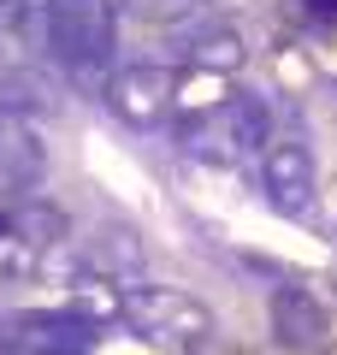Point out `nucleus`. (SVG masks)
Instances as JSON below:
<instances>
[{
	"label": "nucleus",
	"instance_id": "8",
	"mask_svg": "<svg viewBox=\"0 0 337 355\" xmlns=\"http://www.w3.org/2000/svg\"><path fill=\"white\" fill-rule=\"evenodd\" d=\"M42 172H48V148H42L36 125L0 107V184L30 190V184H42Z\"/></svg>",
	"mask_w": 337,
	"mask_h": 355
},
{
	"label": "nucleus",
	"instance_id": "15",
	"mask_svg": "<svg viewBox=\"0 0 337 355\" xmlns=\"http://www.w3.org/2000/svg\"><path fill=\"white\" fill-rule=\"evenodd\" d=\"M201 6H207V0H201Z\"/></svg>",
	"mask_w": 337,
	"mask_h": 355
},
{
	"label": "nucleus",
	"instance_id": "2",
	"mask_svg": "<svg viewBox=\"0 0 337 355\" xmlns=\"http://www.w3.org/2000/svg\"><path fill=\"white\" fill-rule=\"evenodd\" d=\"M48 48L71 71H107L119 53V6L112 0H48Z\"/></svg>",
	"mask_w": 337,
	"mask_h": 355
},
{
	"label": "nucleus",
	"instance_id": "14",
	"mask_svg": "<svg viewBox=\"0 0 337 355\" xmlns=\"http://www.w3.org/2000/svg\"><path fill=\"white\" fill-rule=\"evenodd\" d=\"M302 12H308L313 24H337V0H302Z\"/></svg>",
	"mask_w": 337,
	"mask_h": 355
},
{
	"label": "nucleus",
	"instance_id": "7",
	"mask_svg": "<svg viewBox=\"0 0 337 355\" xmlns=\"http://www.w3.org/2000/svg\"><path fill=\"white\" fill-rule=\"evenodd\" d=\"M273 331H278L284 349L313 355L325 343V331H331V308H325L308 284H278L273 291Z\"/></svg>",
	"mask_w": 337,
	"mask_h": 355
},
{
	"label": "nucleus",
	"instance_id": "3",
	"mask_svg": "<svg viewBox=\"0 0 337 355\" xmlns=\"http://www.w3.org/2000/svg\"><path fill=\"white\" fill-rule=\"evenodd\" d=\"M119 320H130L142 338H160V343H196V338L213 331V314L196 296L172 291V284H130Z\"/></svg>",
	"mask_w": 337,
	"mask_h": 355
},
{
	"label": "nucleus",
	"instance_id": "4",
	"mask_svg": "<svg viewBox=\"0 0 337 355\" xmlns=\"http://www.w3.org/2000/svg\"><path fill=\"white\" fill-rule=\"evenodd\" d=\"M101 343V326L65 314V308H30L0 320V355H89Z\"/></svg>",
	"mask_w": 337,
	"mask_h": 355
},
{
	"label": "nucleus",
	"instance_id": "5",
	"mask_svg": "<svg viewBox=\"0 0 337 355\" xmlns=\"http://www.w3.org/2000/svg\"><path fill=\"white\" fill-rule=\"evenodd\" d=\"M107 107L125 125L137 130H154L178 113V77L172 65H125V71L107 77Z\"/></svg>",
	"mask_w": 337,
	"mask_h": 355
},
{
	"label": "nucleus",
	"instance_id": "6",
	"mask_svg": "<svg viewBox=\"0 0 337 355\" xmlns=\"http://www.w3.org/2000/svg\"><path fill=\"white\" fill-rule=\"evenodd\" d=\"M261 196H266V207H278V214H290V219L313 207V196H320V166H313L308 142H266Z\"/></svg>",
	"mask_w": 337,
	"mask_h": 355
},
{
	"label": "nucleus",
	"instance_id": "1",
	"mask_svg": "<svg viewBox=\"0 0 337 355\" xmlns=\"http://www.w3.org/2000/svg\"><path fill=\"white\" fill-rule=\"evenodd\" d=\"M178 148L189 160H207V166H243L249 154H266L273 142V107L261 95H231L219 107H196V113H178L172 125Z\"/></svg>",
	"mask_w": 337,
	"mask_h": 355
},
{
	"label": "nucleus",
	"instance_id": "11",
	"mask_svg": "<svg viewBox=\"0 0 337 355\" xmlns=\"http://www.w3.org/2000/svg\"><path fill=\"white\" fill-rule=\"evenodd\" d=\"M65 314L89 320V326H107V320L125 314V291L107 279H95V272H77L71 279V302H65Z\"/></svg>",
	"mask_w": 337,
	"mask_h": 355
},
{
	"label": "nucleus",
	"instance_id": "12",
	"mask_svg": "<svg viewBox=\"0 0 337 355\" xmlns=\"http://www.w3.org/2000/svg\"><path fill=\"white\" fill-rule=\"evenodd\" d=\"M125 12L142 18V24H154V30H196L201 24V0H125Z\"/></svg>",
	"mask_w": 337,
	"mask_h": 355
},
{
	"label": "nucleus",
	"instance_id": "10",
	"mask_svg": "<svg viewBox=\"0 0 337 355\" xmlns=\"http://www.w3.org/2000/svg\"><path fill=\"white\" fill-rule=\"evenodd\" d=\"M178 48H184V65L201 71V77H231L243 65V36L225 30V24H196Z\"/></svg>",
	"mask_w": 337,
	"mask_h": 355
},
{
	"label": "nucleus",
	"instance_id": "13",
	"mask_svg": "<svg viewBox=\"0 0 337 355\" xmlns=\"http://www.w3.org/2000/svg\"><path fill=\"white\" fill-rule=\"evenodd\" d=\"M36 266H42V249H30V243L12 231V214L0 207V284H24Z\"/></svg>",
	"mask_w": 337,
	"mask_h": 355
},
{
	"label": "nucleus",
	"instance_id": "9",
	"mask_svg": "<svg viewBox=\"0 0 337 355\" xmlns=\"http://www.w3.org/2000/svg\"><path fill=\"white\" fill-rule=\"evenodd\" d=\"M83 272H95V279L119 284L125 291V279H137L142 272V243L130 225H101L95 237H83Z\"/></svg>",
	"mask_w": 337,
	"mask_h": 355
}]
</instances>
